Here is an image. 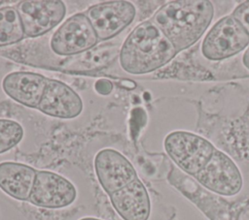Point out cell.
<instances>
[{
  "instance_id": "obj_1",
  "label": "cell",
  "mask_w": 249,
  "mask_h": 220,
  "mask_svg": "<svg viewBox=\"0 0 249 220\" xmlns=\"http://www.w3.org/2000/svg\"><path fill=\"white\" fill-rule=\"evenodd\" d=\"M214 17L215 7L212 1L180 0L162 5L151 20L179 53L203 38L214 22Z\"/></svg>"
},
{
  "instance_id": "obj_2",
  "label": "cell",
  "mask_w": 249,
  "mask_h": 220,
  "mask_svg": "<svg viewBox=\"0 0 249 220\" xmlns=\"http://www.w3.org/2000/svg\"><path fill=\"white\" fill-rule=\"evenodd\" d=\"M167 37L151 20L139 23L125 38L119 54L124 71L146 75L167 65L177 55Z\"/></svg>"
},
{
  "instance_id": "obj_3",
  "label": "cell",
  "mask_w": 249,
  "mask_h": 220,
  "mask_svg": "<svg viewBox=\"0 0 249 220\" xmlns=\"http://www.w3.org/2000/svg\"><path fill=\"white\" fill-rule=\"evenodd\" d=\"M249 46V34L230 14L216 19L200 42L199 53L208 62L231 59Z\"/></svg>"
},
{
  "instance_id": "obj_4",
  "label": "cell",
  "mask_w": 249,
  "mask_h": 220,
  "mask_svg": "<svg viewBox=\"0 0 249 220\" xmlns=\"http://www.w3.org/2000/svg\"><path fill=\"white\" fill-rule=\"evenodd\" d=\"M163 148L174 165L191 177L204 168L216 149L208 139L185 130L167 134L163 141Z\"/></svg>"
},
{
  "instance_id": "obj_5",
  "label": "cell",
  "mask_w": 249,
  "mask_h": 220,
  "mask_svg": "<svg viewBox=\"0 0 249 220\" xmlns=\"http://www.w3.org/2000/svg\"><path fill=\"white\" fill-rule=\"evenodd\" d=\"M193 178L205 191L225 199L238 196L244 187V175L239 165L217 147L204 168Z\"/></svg>"
},
{
  "instance_id": "obj_6",
  "label": "cell",
  "mask_w": 249,
  "mask_h": 220,
  "mask_svg": "<svg viewBox=\"0 0 249 220\" xmlns=\"http://www.w3.org/2000/svg\"><path fill=\"white\" fill-rule=\"evenodd\" d=\"M99 42L108 41L129 26L136 9L129 1H104L89 7L85 12Z\"/></svg>"
},
{
  "instance_id": "obj_7",
  "label": "cell",
  "mask_w": 249,
  "mask_h": 220,
  "mask_svg": "<svg viewBox=\"0 0 249 220\" xmlns=\"http://www.w3.org/2000/svg\"><path fill=\"white\" fill-rule=\"evenodd\" d=\"M99 43L91 23L85 13L68 17L56 29L51 39L52 50L60 56L85 52Z\"/></svg>"
},
{
  "instance_id": "obj_8",
  "label": "cell",
  "mask_w": 249,
  "mask_h": 220,
  "mask_svg": "<svg viewBox=\"0 0 249 220\" xmlns=\"http://www.w3.org/2000/svg\"><path fill=\"white\" fill-rule=\"evenodd\" d=\"M24 37L43 36L57 26L66 15V6L59 0H24L18 3Z\"/></svg>"
},
{
  "instance_id": "obj_9",
  "label": "cell",
  "mask_w": 249,
  "mask_h": 220,
  "mask_svg": "<svg viewBox=\"0 0 249 220\" xmlns=\"http://www.w3.org/2000/svg\"><path fill=\"white\" fill-rule=\"evenodd\" d=\"M77 190L64 176L50 171H37L28 202L33 205L57 209L74 203Z\"/></svg>"
},
{
  "instance_id": "obj_10",
  "label": "cell",
  "mask_w": 249,
  "mask_h": 220,
  "mask_svg": "<svg viewBox=\"0 0 249 220\" xmlns=\"http://www.w3.org/2000/svg\"><path fill=\"white\" fill-rule=\"evenodd\" d=\"M94 171L99 184L108 195L138 178L132 164L112 148L102 149L95 155Z\"/></svg>"
},
{
  "instance_id": "obj_11",
  "label": "cell",
  "mask_w": 249,
  "mask_h": 220,
  "mask_svg": "<svg viewBox=\"0 0 249 220\" xmlns=\"http://www.w3.org/2000/svg\"><path fill=\"white\" fill-rule=\"evenodd\" d=\"M83 108V101L76 91L58 79H49L37 110L49 116L72 119L80 115Z\"/></svg>"
},
{
  "instance_id": "obj_12",
  "label": "cell",
  "mask_w": 249,
  "mask_h": 220,
  "mask_svg": "<svg viewBox=\"0 0 249 220\" xmlns=\"http://www.w3.org/2000/svg\"><path fill=\"white\" fill-rule=\"evenodd\" d=\"M49 78L33 72L17 71L8 74L2 80L4 92L17 103L37 109Z\"/></svg>"
},
{
  "instance_id": "obj_13",
  "label": "cell",
  "mask_w": 249,
  "mask_h": 220,
  "mask_svg": "<svg viewBox=\"0 0 249 220\" xmlns=\"http://www.w3.org/2000/svg\"><path fill=\"white\" fill-rule=\"evenodd\" d=\"M111 204L124 220H148L151 199L144 183L136 178L124 188L109 195Z\"/></svg>"
},
{
  "instance_id": "obj_14",
  "label": "cell",
  "mask_w": 249,
  "mask_h": 220,
  "mask_svg": "<svg viewBox=\"0 0 249 220\" xmlns=\"http://www.w3.org/2000/svg\"><path fill=\"white\" fill-rule=\"evenodd\" d=\"M37 171L23 163H0V189L13 199L28 201Z\"/></svg>"
},
{
  "instance_id": "obj_15",
  "label": "cell",
  "mask_w": 249,
  "mask_h": 220,
  "mask_svg": "<svg viewBox=\"0 0 249 220\" xmlns=\"http://www.w3.org/2000/svg\"><path fill=\"white\" fill-rule=\"evenodd\" d=\"M24 38L23 27L16 8H0V47L19 43Z\"/></svg>"
},
{
  "instance_id": "obj_16",
  "label": "cell",
  "mask_w": 249,
  "mask_h": 220,
  "mask_svg": "<svg viewBox=\"0 0 249 220\" xmlns=\"http://www.w3.org/2000/svg\"><path fill=\"white\" fill-rule=\"evenodd\" d=\"M23 128L16 120L0 118V154L5 153L20 142Z\"/></svg>"
},
{
  "instance_id": "obj_17",
  "label": "cell",
  "mask_w": 249,
  "mask_h": 220,
  "mask_svg": "<svg viewBox=\"0 0 249 220\" xmlns=\"http://www.w3.org/2000/svg\"><path fill=\"white\" fill-rule=\"evenodd\" d=\"M231 15L243 26L246 32L249 34V0L243 1L237 5Z\"/></svg>"
},
{
  "instance_id": "obj_18",
  "label": "cell",
  "mask_w": 249,
  "mask_h": 220,
  "mask_svg": "<svg viewBox=\"0 0 249 220\" xmlns=\"http://www.w3.org/2000/svg\"><path fill=\"white\" fill-rule=\"evenodd\" d=\"M94 88L101 95H108L113 90V83L106 79H100L94 83Z\"/></svg>"
},
{
  "instance_id": "obj_19",
  "label": "cell",
  "mask_w": 249,
  "mask_h": 220,
  "mask_svg": "<svg viewBox=\"0 0 249 220\" xmlns=\"http://www.w3.org/2000/svg\"><path fill=\"white\" fill-rule=\"evenodd\" d=\"M241 64H242V67H243L247 72H249V46H248L247 48L242 52V55H241Z\"/></svg>"
},
{
  "instance_id": "obj_20",
  "label": "cell",
  "mask_w": 249,
  "mask_h": 220,
  "mask_svg": "<svg viewBox=\"0 0 249 220\" xmlns=\"http://www.w3.org/2000/svg\"><path fill=\"white\" fill-rule=\"evenodd\" d=\"M79 220H102V219H98V218H94V217H85V218H81Z\"/></svg>"
}]
</instances>
